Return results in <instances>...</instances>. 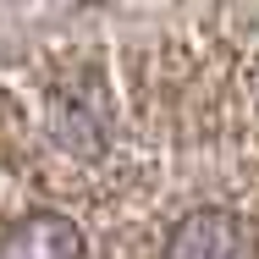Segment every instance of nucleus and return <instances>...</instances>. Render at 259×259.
I'll return each instance as SVG.
<instances>
[{"mask_svg": "<svg viewBox=\"0 0 259 259\" xmlns=\"http://www.w3.org/2000/svg\"><path fill=\"white\" fill-rule=\"evenodd\" d=\"M165 259H259V226L221 204L188 209L165 237Z\"/></svg>", "mask_w": 259, "mask_h": 259, "instance_id": "obj_1", "label": "nucleus"}, {"mask_svg": "<svg viewBox=\"0 0 259 259\" xmlns=\"http://www.w3.org/2000/svg\"><path fill=\"white\" fill-rule=\"evenodd\" d=\"M89 237L77 221L55 215V209H33L22 215L6 237H0V259H83Z\"/></svg>", "mask_w": 259, "mask_h": 259, "instance_id": "obj_2", "label": "nucleus"}]
</instances>
